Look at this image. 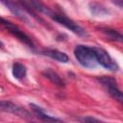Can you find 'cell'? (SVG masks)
Instances as JSON below:
<instances>
[{
    "label": "cell",
    "instance_id": "cell-1",
    "mask_svg": "<svg viewBox=\"0 0 123 123\" xmlns=\"http://www.w3.org/2000/svg\"><path fill=\"white\" fill-rule=\"evenodd\" d=\"M74 56L79 63L86 68H95L98 64L94 47L78 44L74 48Z\"/></svg>",
    "mask_w": 123,
    "mask_h": 123
},
{
    "label": "cell",
    "instance_id": "cell-2",
    "mask_svg": "<svg viewBox=\"0 0 123 123\" xmlns=\"http://www.w3.org/2000/svg\"><path fill=\"white\" fill-rule=\"evenodd\" d=\"M48 16L51 17L54 21H56L59 24L62 25L63 27H65L66 29H68L69 31H71L72 33L76 34L79 37H86V36H87L86 31L83 27H81L75 21H73L72 19H70L69 17H67L66 15H64L62 13L54 12L50 11V12L48 13Z\"/></svg>",
    "mask_w": 123,
    "mask_h": 123
},
{
    "label": "cell",
    "instance_id": "cell-3",
    "mask_svg": "<svg viewBox=\"0 0 123 123\" xmlns=\"http://www.w3.org/2000/svg\"><path fill=\"white\" fill-rule=\"evenodd\" d=\"M98 81L102 84V86L106 88L108 93L111 98H113L118 103H122V92L117 86V82L112 77L103 76L98 79Z\"/></svg>",
    "mask_w": 123,
    "mask_h": 123
},
{
    "label": "cell",
    "instance_id": "cell-4",
    "mask_svg": "<svg viewBox=\"0 0 123 123\" xmlns=\"http://www.w3.org/2000/svg\"><path fill=\"white\" fill-rule=\"evenodd\" d=\"M94 50H95L98 64H100L103 67H105L106 69H109L111 71L118 70L119 66H118L117 62L109 55V53L106 50H104L102 48H98V47H94Z\"/></svg>",
    "mask_w": 123,
    "mask_h": 123
},
{
    "label": "cell",
    "instance_id": "cell-5",
    "mask_svg": "<svg viewBox=\"0 0 123 123\" xmlns=\"http://www.w3.org/2000/svg\"><path fill=\"white\" fill-rule=\"evenodd\" d=\"M21 6L33 16L36 17V12H40L48 15L50 12L49 8H47L40 0H19Z\"/></svg>",
    "mask_w": 123,
    "mask_h": 123
},
{
    "label": "cell",
    "instance_id": "cell-6",
    "mask_svg": "<svg viewBox=\"0 0 123 123\" xmlns=\"http://www.w3.org/2000/svg\"><path fill=\"white\" fill-rule=\"evenodd\" d=\"M0 111L15 114L22 118H31L32 117L31 113L27 110L15 105L12 102H10V101H0Z\"/></svg>",
    "mask_w": 123,
    "mask_h": 123
},
{
    "label": "cell",
    "instance_id": "cell-7",
    "mask_svg": "<svg viewBox=\"0 0 123 123\" xmlns=\"http://www.w3.org/2000/svg\"><path fill=\"white\" fill-rule=\"evenodd\" d=\"M29 106H30L31 110L33 111V112L36 114V116H37L38 119L42 120V121H46V122H55V121H56V122H61V121H62V119H60V118L53 117V116L48 115L47 113H45L44 111H43L40 107H38L37 105L30 104Z\"/></svg>",
    "mask_w": 123,
    "mask_h": 123
},
{
    "label": "cell",
    "instance_id": "cell-8",
    "mask_svg": "<svg viewBox=\"0 0 123 123\" xmlns=\"http://www.w3.org/2000/svg\"><path fill=\"white\" fill-rule=\"evenodd\" d=\"M17 18H19L20 20L24 21V22H28V18L26 17L25 13L23 12V11L14 3L12 2V0H0Z\"/></svg>",
    "mask_w": 123,
    "mask_h": 123
},
{
    "label": "cell",
    "instance_id": "cell-9",
    "mask_svg": "<svg viewBox=\"0 0 123 123\" xmlns=\"http://www.w3.org/2000/svg\"><path fill=\"white\" fill-rule=\"evenodd\" d=\"M43 54L53 60H56L60 62H63V63H66L69 62V57L64 53V52H62V51H59L57 49H46L43 51Z\"/></svg>",
    "mask_w": 123,
    "mask_h": 123
},
{
    "label": "cell",
    "instance_id": "cell-10",
    "mask_svg": "<svg viewBox=\"0 0 123 123\" xmlns=\"http://www.w3.org/2000/svg\"><path fill=\"white\" fill-rule=\"evenodd\" d=\"M42 74H43V76H44L45 78H47L51 83H53V84L56 85L57 86H59V87H63V86H64V82H63V80H62V77H61L57 72H55L54 70H52V69H50V68H47V69H45V70L42 72Z\"/></svg>",
    "mask_w": 123,
    "mask_h": 123
},
{
    "label": "cell",
    "instance_id": "cell-11",
    "mask_svg": "<svg viewBox=\"0 0 123 123\" xmlns=\"http://www.w3.org/2000/svg\"><path fill=\"white\" fill-rule=\"evenodd\" d=\"M12 73L16 80H22L26 77V74H27L26 66L20 62H14L12 64Z\"/></svg>",
    "mask_w": 123,
    "mask_h": 123
},
{
    "label": "cell",
    "instance_id": "cell-12",
    "mask_svg": "<svg viewBox=\"0 0 123 123\" xmlns=\"http://www.w3.org/2000/svg\"><path fill=\"white\" fill-rule=\"evenodd\" d=\"M89 11L94 16H104L109 14V11L99 3H90L89 4Z\"/></svg>",
    "mask_w": 123,
    "mask_h": 123
},
{
    "label": "cell",
    "instance_id": "cell-13",
    "mask_svg": "<svg viewBox=\"0 0 123 123\" xmlns=\"http://www.w3.org/2000/svg\"><path fill=\"white\" fill-rule=\"evenodd\" d=\"M100 31L111 40L113 41H117V42H121L122 41V35L120 33H118L115 30L110 29V28H100Z\"/></svg>",
    "mask_w": 123,
    "mask_h": 123
},
{
    "label": "cell",
    "instance_id": "cell-14",
    "mask_svg": "<svg viewBox=\"0 0 123 123\" xmlns=\"http://www.w3.org/2000/svg\"><path fill=\"white\" fill-rule=\"evenodd\" d=\"M12 25H13V24H12V22H10V21H8V20H6V19L0 17V26H1V27H4L6 30H9Z\"/></svg>",
    "mask_w": 123,
    "mask_h": 123
},
{
    "label": "cell",
    "instance_id": "cell-15",
    "mask_svg": "<svg viewBox=\"0 0 123 123\" xmlns=\"http://www.w3.org/2000/svg\"><path fill=\"white\" fill-rule=\"evenodd\" d=\"M82 121H84V122H99L100 120L99 119H96V118H93V117H84V118H82L81 119Z\"/></svg>",
    "mask_w": 123,
    "mask_h": 123
},
{
    "label": "cell",
    "instance_id": "cell-16",
    "mask_svg": "<svg viewBox=\"0 0 123 123\" xmlns=\"http://www.w3.org/2000/svg\"><path fill=\"white\" fill-rule=\"evenodd\" d=\"M122 1L123 0H112V2H113V4H115V5H117L120 9L122 8Z\"/></svg>",
    "mask_w": 123,
    "mask_h": 123
},
{
    "label": "cell",
    "instance_id": "cell-17",
    "mask_svg": "<svg viewBox=\"0 0 123 123\" xmlns=\"http://www.w3.org/2000/svg\"><path fill=\"white\" fill-rule=\"evenodd\" d=\"M2 46H3V43H2V42H1V41H0V48H1V47H2Z\"/></svg>",
    "mask_w": 123,
    "mask_h": 123
}]
</instances>
